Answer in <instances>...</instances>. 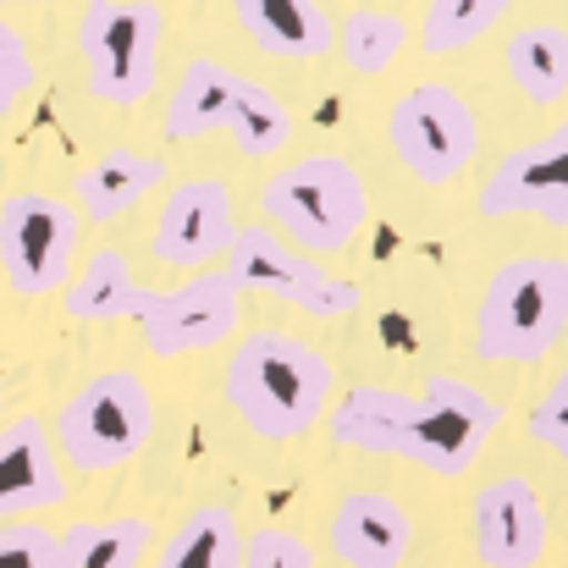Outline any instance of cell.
I'll use <instances>...</instances> for the list:
<instances>
[{"label":"cell","instance_id":"1","mask_svg":"<svg viewBox=\"0 0 568 568\" xmlns=\"http://www.w3.org/2000/svg\"><path fill=\"white\" fill-rule=\"evenodd\" d=\"M221 392L232 403V414L265 436V442H298L310 436L332 397H337V365L298 343L293 332H248L237 337V348L226 354V371H221Z\"/></svg>","mask_w":568,"mask_h":568},{"label":"cell","instance_id":"2","mask_svg":"<svg viewBox=\"0 0 568 568\" xmlns=\"http://www.w3.org/2000/svg\"><path fill=\"white\" fill-rule=\"evenodd\" d=\"M568 321V265L558 254H519L491 271L469 348L491 365H541L564 343Z\"/></svg>","mask_w":568,"mask_h":568},{"label":"cell","instance_id":"3","mask_svg":"<svg viewBox=\"0 0 568 568\" xmlns=\"http://www.w3.org/2000/svg\"><path fill=\"white\" fill-rule=\"evenodd\" d=\"M260 210L271 232H287L298 254H343L371 221V189L343 155H298L265 178Z\"/></svg>","mask_w":568,"mask_h":568},{"label":"cell","instance_id":"4","mask_svg":"<svg viewBox=\"0 0 568 568\" xmlns=\"http://www.w3.org/2000/svg\"><path fill=\"white\" fill-rule=\"evenodd\" d=\"M161 128H166V139H204V133L226 128L248 161L282 155L293 144V111L265 83H254V78H243V72H232L210 55H193L183 67V83L166 100Z\"/></svg>","mask_w":568,"mask_h":568},{"label":"cell","instance_id":"5","mask_svg":"<svg viewBox=\"0 0 568 568\" xmlns=\"http://www.w3.org/2000/svg\"><path fill=\"white\" fill-rule=\"evenodd\" d=\"M508 408L497 397H486L480 386L458 376H425L419 392L397 397V419H392V442L386 458H408L430 475H464L486 436L503 430Z\"/></svg>","mask_w":568,"mask_h":568},{"label":"cell","instance_id":"6","mask_svg":"<svg viewBox=\"0 0 568 568\" xmlns=\"http://www.w3.org/2000/svg\"><path fill=\"white\" fill-rule=\"evenodd\" d=\"M155 436V392L133 371L83 381L55 414V458L78 475H111L133 464Z\"/></svg>","mask_w":568,"mask_h":568},{"label":"cell","instance_id":"7","mask_svg":"<svg viewBox=\"0 0 568 568\" xmlns=\"http://www.w3.org/2000/svg\"><path fill=\"white\" fill-rule=\"evenodd\" d=\"M166 6L155 0H89L78 11V55L89 94L105 105H139L161 83Z\"/></svg>","mask_w":568,"mask_h":568},{"label":"cell","instance_id":"8","mask_svg":"<svg viewBox=\"0 0 568 568\" xmlns=\"http://www.w3.org/2000/svg\"><path fill=\"white\" fill-rule=\"evenodd\" d=\"M386 144L414 183L447 189L480 150V116L453 83H414L386 111Z\"/></svg>","mask_w":568,"mask_h":568},{"label":"cell","instance_id":"9","mask_svg":"<svg viewBox=\"0 0 568 568\" xmlns=\"http://www.w3.org/2000/svg\"><path fill=\"white\" fill-rule=\"evenodd\" d=\"M83 215L55 193H6L0 199V271L17 298L61 293L72 276Z\"/></svg>","mask_w":568,"mask_h":568},{"label":"cell","instance_id":"10","mask_svg":"<svg viewBox=\"0 0 568 568\" xmlns=\"http://www.w3.org/2000/svg\"><path fill=\"white\" fill-rule=\"evenodd\" d=\"M226 254H232V271H226V276H232L237 293L254 287V293H271V298H282V304H293V310H310V315H321V321L354 315V310L365 304L359 282H348V276L315 265L310 254L287 248L282 232H271V226H237L232 243H226Z\"/></svg>","mask_w":568,"mask_h":568},{"label":"cell","instance_id":"11","mask_svg":"<svg viewBox=\"0 0 568 568\" xmlns=\"http://www.w3.org/2000/svg\"><path fill=\"white\" fill-rule=\"evenodd\" d=\"M133 321L144 332V348L155 359H178V354H210L226 337H237L243 326V293L232 287L226 271H199L183 287L150 293L139 287L133 298Z\"/></svg>","mask_w":568,"mask_h":568},{"label":"cell","instance_id":"12","mask_svg":"<svg viewBox=\"0 0 568 568\" xmlns=\"http://www.w3.org/2000/svg\"><path fill=\"white\" fill-rule=\"evenodd\" d=\"M480 215H536L547 226H568V128H552L497 161V172L475 193Z\"/></svg>","mask_w":568,"mask_h":568},{"label":"cell","instance_id":"13","mask_svg":"<svg viewBox=\"0 0 568 568\" xmlns=\"http://www.w3.org/2000/svg\"><path fill=\"white\" fill-rule=\"evenodd\" d=\"M552 547V514L525 475H497L475 491V558L486 568H541Z\"/></svg>","mask_w":568,"mask_h":568},{"label":"cell","instance_id":"14","mask_svg":"<svg viewBox=\"0 0 568 568\" xmlns=\"http://www.w3.org/2000/svg\"><path fill=\"white\" fill-rule=\"evenodd\" d=\"M232 232H237L232 189L221 178H189V183L166 189V199H161V215L150 226V248H155L161 265L199 271L232 243Z\"/></svg>","mask_w":568,"mask_h":568},{"label":"cell","instance_id":"15","mask_svg":"<svg viewBox=\"0 0 568 568\" xmlns=\"http://www.w3.org/2000/svg\"><path fill=\"white\" fill-rule=\"evenodd\" d=\"M326 541L343 568H403L414 547V519L386 491H348L332 508Z\"/></svg>","mask_w":568,"mask_h":568},{"label":"cell","instance_id":"16","mask_svg":"<svg viewBox=\"0 0 568 568\" xmlns=\"http://www.w3.org/2000/svg\"><path fill=\"white\" fill-rule=\"evenodd\" d=\"M67 503V469L33 414L0 425V525L17 514H44Z\"/></svg>","mask_w":568,"mask_h":568},{"label":"cell","instance_id":"17","mask_svg":"<svg viewBox=\"0 0 568 568\" xmlns=\"http://www.w3.org/2000/svg\"><path fill=\"white\" fill-rule=\"evenodd\" d=\"M232 17L260 50L282 61H321L332 50V17L321 0H232Z\"/></svg>","mask_w":568,"mask_h":568},{"label":"cell","instance_id":"18","mask_svg":"<svg viewBox=\"0 0 568 568\" xmlns=\"http://www.w3.org/2000/svg\"><path fill=\"white\" fill-rule=\"evenodd\" d=\"M161 183H166V161L139 155V150H111L72 178V199H78L72 210L89 215V221H116L133 204H144Z\"/></svg>","mask_w":568,"mask_h":568},{"label":"cell","instance_id":"19","mask_svg":"<svg viewBox=\"0 0 568 568\" xmlns=\"http://www.w3.org/2000/svg\"><path fill=\"white\" fill-rule=\"evenodd\" d=\"M155 547V525L139 514L122 519H83L55 536L50 568H144Z\"/></svg>","mask_w":568,"mask_h":568},{"label":"cell","instance_id":"20","mask_svg":"<svg viewBox=\"0 0 568 568\" xmlns=\"http://www.w3.org/2000/svg\"><path fill=\"white\" fill-rule=\"evenodd\" d=\"M133 298H139V282H133V265L122 248H94L89 265L78 276H67V287H61V310L83 326L133 321Z\"/></svg>","mask_w":568,"mask_h":568},{"label":"cell","instance_id":"21","mask_svg":"<svg viewBox=\"0 0 568 568\" xmlns=\"http://www.w3.org/2000/svg\"><path fill=\"white\" fill-rule=\"evenodd\" d=\"M503 67L530 105H564L568 94V44L558 22H530L503 44Z\"/></svg>","mask_w":568,"mask_h":568},{"label":"cell","instance_id":"22","mask_svg":"<svg viewBox=\"0 0 568 568\" xmlns=\"http://www.w3.org/2000/svg\"><path fill=\"white\" fill-rule=\"evenodd\" d=\"M243 558V530L226 503H199L189 519L161 541L155 568H237Z\"/></svg>","mask_w":568,"mask_h":568},{"label":"cell","instance_id":"23","mask_svg":"<svg viewBox=\"0 0 568 568\" xmlns=\"http://www.w3.org/2000/svg\"><path fill=\"white\" fill-rule=\"evenodd\" d=\"M408 39H414L408 17L403 11H386V6H354L343 17V28H332V50L359 78H381L408 50Z\"/></svg>","mask_w":568,"mask_h":568},{"label":"cell","instance_id":"24","mask_svg":"<svg viewBox=\"0 0 568 568\" xmlns=\"http://www.w3.org/2000/svg\"><path fill=\"white\" fill-rule=\"evenodd\" d=\"M508 11H514V0H425L414 39L425 55H453V50H469L475 39H486Z\"/></svg>","mask_w":568,"mask_h":568},{"label":"cell","instance_id":"25","mask_svg":"<svg viewBox=\"0 0 568 568\" xmlns=\"http://www.w3.org/2000/svg\"><path fill=\"white\" fill-rule=\"evenodd\" d=\"M237 568H315V552H310V541L293 536L287 525H265V530L243 536Z\"/></svg>","mask_w":568,"mask_h":568},{"label":"cell","instance_id":"26","mask_svg":"<svg viewBox=\"0 0 568 568\" xmlns=\"http://www.w3.org/2000/svg\"><path fill=\"white\" fill-rule=\"evenodd\" d=\"M33 78H39V67H33L28 39L11 22H0V116L22 105V94L33 89Z\"/></svg>","mask_w":568,"mask_h":568},{"label":"cell","instance_id":"27","mask_svg":"<svg viewBox=\"0 0 568 568\" xmlns=\"http://www.w3.org/2000/svg\"><path fill=\"white\" fill-rule=\"evenodd\" d=\"M55 530L33 519H6L0 525V568H50Z\"/></svg>","mask_w":568,"mask_h":568},{"label":"cell","instance_id":"28","mask_svg":"<svg viewBox=\"0 0 568 568\" xmlns=\"http://www.w3.org/2000/svg\"><path fill=\"white\" fill-rule=\"evenodd\" d=\"M530 442H541L552 458H564L568 453V376L547 381V392H541V403L530 408Z\"/></svg>","mask_w":568,"mask_h":568},{"label":"cell","instance_id":"29","mask_svg":"<svg viewBox=\"0 0 568 568\" xmlns=\"http://www.w3.org/2000/svg\"><path fill=\"white\" fill-rule=\"evenodd\" d=\"M6 6H11V0H6ZM17 6H50V0H17Z\"/></svg>","mask_w":568,"mask_h":568},{"label":"cell","instance_id":"30","mask_svg":"<svg viewBox=\"0 0 568 568\" xmlns=\"http://www.w3.org/2000/svg\"><path fill=\"white\" fill-rule=\"evenodd\" d=\"M0 408H6V376H0Z\"/></svg>","mask_w":568,"mask_h":568},{"label":"cell","instance_id":"31","mask_svg":"<svg viewBox=\"0 0 568 568\" xmlns=\"http://www.w3.org/2000/svg\"><path fill=\"white\" fill-rule=\"evenodd\" d=\"M0 6H6V0H0Z\"/></svg>","mask_w":568,"mask_h":568}]
</instances>
